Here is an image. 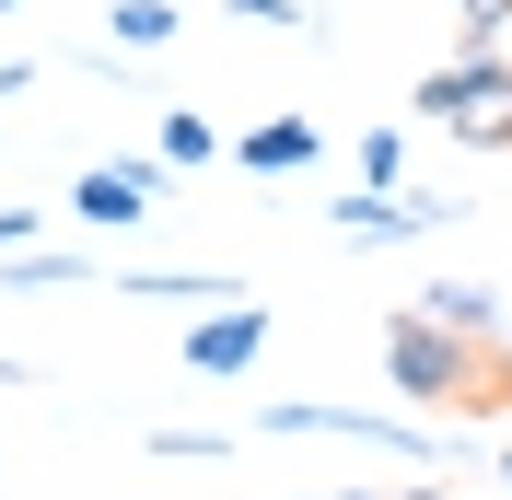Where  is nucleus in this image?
Returning <instances> with one entry per match:
<instances>
[{"instance_id":"f257e3e1","label":"nucleus","mask_w":512,"mask_h":500,"mask_svg":"<svg viewBox=\"0 0 512 500\" xmlns=\"http://www.w3.org/2000/svg\"><path fill=\"white\" fill-rule=\"evenodd\" d=\"M419 117L478 140V152H512V59L501 47H454L431 82H419Z\"/></svg>"},{"instance_id":"f03ea898","label":"nucleus","mask_w":512,"mask_h":500,"mask_svg":"<svg viewBox=\"0 0 512 500\" xmlns=\"http://www.w3.org/2000/svg\"><path fill=\"white\" fill-rule=\"evenodd\" d=\"M466 384H478V349L454 338V326H431L419 303L384 326V396H408V407H466Z\"/></svg>"},{"instance_id":"7ed1b4c3","label":"nucleus","mask_w":512,"mask_h":500,"mask_svg":"<svg viewBox=\"0 0 512 500\" xmlns=\"http://www.w3.org/2000/svg\"><path fill=\"white\" fill-rule=\"evenodd\" d=\"M256 431H338V442H384V454H408V466H431V431H408V419H384V407H315V396H268L256 407Z\"/></svg>"},{"instance_id":"20e7f679","label":"nucleus","mask_w":512,"mask_h":500,"mask_svg":"<svg viewBox=\"0 0 512 500\" xmlns=\"http://www.w3.org/2000/svg\"><path fill=\"white\" fill-rule=\"evenodd\" d=\"M256 361H268V314H256L245 291L187 314V373H198V384H233V373H256Z\"/></svg>"},{"instance_id":"39448f33","label":"nucleus","mask_w":512,"mask_h":500,"mask_svg":"<svg viewBox=\"0 0 512 500\" xmlns=\"http://www.w3.org/2000/svg\"><path fill=\"white\" fill-rule=\"evenodd\" d=\"M443 221H454V198H396V187L338 198V233L350 245H408V233H443Z\"/></svg>"},{"instance_id":"423d86ee","label":"nucleus","mask_w":512,"mask_h":500,"mask_svg":"<svg viewBox=\"0 0 512 500\" xmlns=\"http://www.w3.org/2000/svg\"><path fill=\"white\" fill-rule=\"evenodd\" d=\"M140 210H152V163H94V175L70 187V221H82V233H128Z\"/></svg>"},{"instance_id":"0eeeda50","label":"nucleus","mask_w":512,"mask_h":500,"mask_svg":"<svg viewBox=\"0 0 512 500\" xmlns=\"http://www.w3.org/2000/svg\"><path fill=\"white\" fill-rule=\"evenodd\" d=\"M419 314H431V326H454L466 349L501 338V291H489V280H431V291H419Z\"/></svg>"},{"instance_id":"6e6552de","label":"nucleus","mask_w":512,"mask_h":500,"mask_svg":"<svg viewBox=\"0 0 512 500\" xmlns=\"http://www.w3.org/2000/svg\"><path fill=\"white\" fill-rule=\"evenodd\" d=\"M233 152H245V175H303V163H315L326 140H315V117H256L245 140H233Z\"/></svg>"},{"instance_id":"1a4fd4ad","label":"nucleus","mask_w":512,"mask_h":500,"mask_svg":"<svg viewBox=\"0 0 512 500\" xmlns=\"http://www.w3.org/2000/svg\"><path fill=\"white\" fill-rule=\"evenodd\" d=\"M128 303H175V314H198V303H233L245 280H210V268H140V280H117Z\"/></svg>"},{"instance_id":"9d476101","label":"nucleus","mask_w":512,"mask_h":500,"mask_svg":"<svg viewBox=\"0 0 512 500\" xmlns=\"http://www.w3.org/2000/svg\"><path fill=\"white\" fill-rule=\"evenodd\" d=\"M105 35H117L128 59H152V47H175V0H117V12H105Z\"/></svg>"},{"instance_id":"9b49d317","label":"nucleus","mask_w":512,"mask_h":500,"mask_svg":"<svg viewBox=\"0 0 512 500\" xmlns=\"http://www.w3.org/2000/svg\"><path fill=\"white\" fill-rule=\"evenodd\" d=\"M94 256H59V245H12V291H82Z\"/></svg>"},{"instance_id":"f8f14e48","label":"nucleus","mask_w":512,"mask_h":500,"mask_svg":"<svg viewBox=\"0 0 512 500\" xmlns=\"http://www.w3.org/2000/svg\"><path fill=\"white\" fill-rule=\"evenodd\" d=\"M152 152H163V163H210V152H222V128L198 117V105H163V128H152Z\"/></svg>"},{"instance_id":"ddd939ff","label":"nucleus","mask_w":512,"mask_h":500,"mask_svg":"<svg viewBox=\"0 0 512 500\" xmlns=\"http://www.w3.org/2000/svg\"><path fill=\"white\" fill-rule=\"evenodd\" d=\"M396 175H408V140L373 128V140H361V187H396Z\"/></svg>"},{"instance_id":"4468645a","label":"nucleus","mask_w":512,"mask_h":500,"mask_svg":"<svg viewBox=\"0 0 512 500\" xmlns=\"http://www.w3.org/2000/svg\"><path fill=\"white\" fill-rule=\"evenodd\" d=\"M454 24H466V47H501V24H512V0H454Z\"/></svg>"},{"instance_id":"2eb2a0df","label":"nucleus","mask_w":512,"mask_h":500,"mask_svg":"<svg viewBox=\"0 0 512 500\" xmlns=\"http://www.w3.org/2000/svg\"><path fill=\"white\" fill-rule=\"evenodd\" d=\"M152 454H175V466H187V454H198V466H222L233 442H222V431H152Z\"/></svg>"},{"instance_id":"dca6fc26","label":"nucleus","mask_w":512,"mask_h":500,"mask_svg":"<svg viewBox=\"0 0 512 500\" xmlns=\"http://www.w3.org/2000/svg\"><path fill=\"white\" fill-rule=\"evenodd\" d=\"M233 24H256V35H280V24H303V0H233Z\"/></svg>"},{"instance_id":"f3484780","label":"nucleus","mask_w":512,"mask_h":500,"mask_svg":"<svg viewBox=\"0 0 512 500\" xmlns=\"http://www.w3.org/2000/svg\"><path fill=\"white\" fill-rule=\"evenodd\" d=\"M35 94V59H0V105H24Z\"/></svg>"},{"instance_id":"a211bd4d","label":"nucleus","mask_w":512,"mask_h":500,"mask_svg":"<svg viewBox=\"0 0 512 500\" xmlns=\"http://www.w3.org/2000/svg\"><path fill=\"white\" fill-rule=\"evenodd\" d=\"M303 500H373V489H303Z\"/></svg>"},{"instance_id":"6ab92c4d","label":"nucleus","mask_w":512,"mask_h":500,"mask_svg":"<svg viewBox=\"0 0 512 500\" xmlns=\"http://www.w3.org/2000/svg\"><path fill=\"white\" fill-rule=\"evenodd\" d=\"M396 500H443V489H396Z\"/></svg>"},{"instance_id":"aec40b11","label":"nucleus","mask_w":512,"mask_h":500,"mask_svg":"<svg viewBox=\"0 0 512 500\" xmlns=\"http://www.w3.org/2000/svg\"><path fill=\"white\" fill-rule=\"evenodd\" d=\"M501 477H512V454H501Z\"/></svg>"}]
</instances>
